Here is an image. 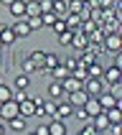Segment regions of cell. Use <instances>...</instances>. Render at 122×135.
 Wrapping results in <instances>:
<instances>
[{"label": "cell", "instance_id": "c3c4849f", "mask_svg": "<svg viewBox=\"0 0 122 135\" xmlns=\"http://www.w3.org/2000/svg\"><path fill=\"white\" fill-rule=\"evenodd\" d=\"M84 3H87V0H84Z\"/></svg>", "mask_w": 122, "mask_h": 135}, {"label": "cell", "instance_id": "ab89813d", "mask_svg": "<svg viewBox=\"0 0 122 135\" xmlns=\"http://www.w3.org/2000/svg\"><path fill=\"white\" fill-rule=\"evenodd\" d=\"M76 117H79V120H82V122H84V125H87V122H89V115L84 112L82 107H76Z\"/></svg>", "mask_w": 122, "mask_h": 135}, {"label": "cell", "instance_id": "484cf974", "mask_svg": "<svg viewBox=\"0 0 122 135\" xmlns=\"http://www.w3.org/2000/svg\"><path fill=\"white\" fill-rule=\"evenodd\" d=\"M76 56L82 59V61H79L82 66H89V64H94V61H97V56H94V54H92L89 49H84V51H79V54H76Z\"/></svg>", "mask_w": 122, "mask_h": 135}, {"label": "cell", "instance_id": "30bf717a", "mask_svg": "<svg viewBox=\"0 0 122 135\" xmlns=\"http://www.w3.org/2000/svg\"><path fill=\"white\" fill-rule=\"evenodd\" d=\"M71 112H74V107L69 105V102H59L56 99V115H53V120H66Z\"/></svg>", "mask_w": 122, "mask_h": 135}, {"label": "cell", "instance_id": "4dcf8cb0", "mask_svg": "<svg viewBox=\"0 0 122 135\" xmlns=\"http://www.w3.org/2000/svg\"><path fill=\"white\" fill-rule=\"evenodd\" d=\"M10 97H13V92H10V87H8V84H0V102H8Z\"/></svg>", "mask_w": 122, "mask_h": 135}, {"label": "cell", "instance_id": "8d00e7d4", "mask_svg": "<svg viewBox=\"0 0 122 135\" xmlns=\"http://www.w3.org/2000/svg\"><path fill=\"white\" fill-rule=\"evenodd\" d=\"M23 71H26V74H30V71H38V69H36V64H33L30 59H26V61H23Z\"/></svg>", "mask_w": 122, "mask_h": 135}, {"label": "cell", "instance_id": "2e32d148", "mask_svg": "<svg viewBox=\"0 0 122 135\" xmlns=\"http://www.w3.org/2000/svg\"><path fill=\"white\" fill-rule=\"evenodd\" d=\"M59 64H61V59L56 56V54H46V56H43V66H41V71H46V74H48V71H51L53 66H59Z\"/></svg>", "mask_w": 122, "mask_h": 135}, {"label": "cell", "instance_id": "3957f363", "mask_svg": "<svg viewBox=\"0 0 122 135\" xmlns=\"http://www.w3.org/2000/svg\"><path fill=\"white\" fill-rule=\"evenodd\" d=\"M102 82H107V84H120L122 82V71H120V66H107L104 71H102Z\"/></svg>", "mask_w": 122, "mask_h": 135}, {"label": "cell", "instance_id": "ffe728a7", "mask_svg": "<svg viewBox=\"0 0 122 135\" xmlns=\"http://www.w3.org/2000/svg\"><path fill=\"white\" fill-rule=\"evenodd\" d=\"M87 38H89V44L102 46V49H104V33H102V28H94L92 33H87Z\"/></svg>", "mask_w": 122, "mask_h": 135}, {"label": "cell", "instance_id": "7a4b0ae2", "mask_svg": "<svg viewBox=\"0 0 122 135\" xmlns=\"http://www.w3.org/2000/svg\"><path fill=\"white\" fill-rule=\"evenodd\" d=\"M104 51H112V54L122 51V36L120 33H107L104 36Z\"/></svg>", "mask_w": 122, "mask_h": 135}, {"label": "cell", "instance_id": "8992f818", "mask_svg": "<svg viewBox=\"0 0 122 135\" xmlns=\"http://www.w3.org/2000/svg\"><path fill=\"white\" fill-rule=\"evenodd\" d=\"M10 28H13V33H15V38H18V41H21V38H26V36H30V33H33V31H30V26H28V21H26V18H21V21H15L13 26H10Z\"/></svg>", "mask_w": 122, "mask_h": 135}, {"label": "cell", "instance_id": "603a6c76", "mask_svg": "<svg viewBox=\"0 0 122 135\" xmlns=\"http://www.w3.org/2000/svg\"><path fill=\"white\" fill-rule=\"evenodd\" d=\"M102 71H104V66L99 64V59L94 61V64H89V66H87V76H94V79H102Z\"/></svg>", "mask_w": 122, "mask_h": 135}, {"label": "cell", "instance_id": "d4e9b609", "mask_svg": "<svg viewBox=\"0 0 122 135\" xmlns=\"http://www.w3.org/2000/svg\"><path fill=\"white\" fill-rule=\"evenodd\" d=\"M51 13L56 15V18H64V15L69 13V10H66V0H53V8H51Z\"/></svg>", "mask_w": 122, "mask_h": 135}, {"label": "cell", "instance_id": "1f68e13d", "mask_svg": "<svg viewBox=\"0 0 122 135\" xmlns=\"http://www.w3.org/2000/svg\"><path fill=\"white\" fill-rule=\"evenodd\" d=\"M71 36H74L71 31H61V33H59V44L61 46H69V44H71Z\"/></svg>", "mask_w": 122, "mask_h": 135}, {"label": "cell", "instance_id": "f546056e", "mask_svg": "<svg viewBox=\"0 0 122 135\" xmlns=\"http://www.w3.org/2000/svg\"><path fill=\"white\" fill-rule=\"evenodd\" d=\"M28 87V74H18L15 76V89H26Z\"/></svg>", "mask_w": 122, "mask_h": 135}, {"label": "cell", "instance_id": "7dc6e473", "mask_svg": "<svg viewBox=\"0 0 122 135\" xmlns=\"http://www.w3.org/2000/svg\"><path fill=\"white\" fill-rule=\"evenodd\" d=\"M0 49H3V44H0Z\"/></svg>", "mask_w": 122, "mask_h": 135}, {"label": "cell", "instance_id": "44dd1931", "mask_svg": "<svg viewBox=\"0 0 122 135\" xmlns=\"http://www.w3.org/2000/svg\"><path fill=\"white\" fill-rule=\"evenodd\" d=\"M36 15H41L38 0H26V18H36Z\"/></svg>", "mask_w": 122, "mask_h": 135}, {"label": "cell", "instance_id": "cb8c5ba5", "mask_svg": "<svg viewBox=\"0 0 122 135\" xmlns=\"http://www.w3.org/2000/svg\"><path fill=\"white\" fill-rule=\"evenodd\" d=\"M48 135H66V125H64L61 120L48 122Z\"/></svg>", "mask_w": 122, "mask_h": 135}, {"label": "cell", "instance_id": "52a82bcc", "mask_svg": "<svg viewBox=\"0 0 122 135\" xmlns=\"http://www.w3.org/2000/svg\"><path fill=\"white\" fill-rule=\"evenodd\" d=\"M89 99V94L84 89H76V92H69V105L71 107H84V102Z\"/></svg>", "mask_w": 122, "mask_h": 135}, {"label": "cell", "instance_id": "9a60e30c", "mask_svg": "<svg viewBox=\"0 0 122 135\" xmlns=\"http://www.w3.org/2000/svg\"><path fill=\"white\" fill-rule=\"evenodd\" d=\"M104 115H107V122H109V125H117V122L122 120V107L114 105V107H109V110H104Z\"/></svg>", "mask_w": 122, "mask_h": 135}, {"label": "cell", "instance_id": "ba28073f", "mask_svg": "<svg viewBox=\"0 0 122 135\" xmlns=\"http://www.w3.org/2000/svg\"><path fill=\"white\" fill-rule=\"evenodd\" d=\"M97 102H99V107H102V110H109V107L120 105V99L114 97V94H109V92H102V94H97Z\"/></svg>", "mask_w": 122, "mask_h": 135}, {"label": "cell", "instance_id": "6da1fadb", "mask_svg": "<svg viewBox=\"0 0 122 135\" xmlns=\"http://www.w3.org/2000/svg\"><path fill=\"white\" fill-rule=\"evenodd\" d=\"M82 89L89 94V97H97V94H102L104 92V82L102 79H94V76H87L84 79V84H82Z\"/></svg>", "mask_w": 122, "mask_h": 135}, {"label": "cell", "instance_id": "4316f807", "mask_svg": "<svg viewBox=\"0 0 122 135\" xmlns=\"http://www.w3.org/2000/svg\"><path fill=\"white\" fill-rule=\"evenodd\" d=\"M61 94H64V87H61V82H51V84H48V97H51V99H59Z\"/></svg>", "mask_w": 122, "mask_h": 135}, {"label": "cell", "instance_id": "e0dca14e", "mask_svg": "<svg viewBox=\"0 0 122 135\" xmlns=\"http://www.w3.org/2000/svg\"><path fill=\"white\" fill-rule=\"evenodd\" d=\"M5 125H8L10 130H13V133H23V130H26V117L15 115L13 120H5Z\"/></svg>", "mask_w": 122, "mask_h": 135}, {"label": "cell", "instance_id": "5b68a950", "mask_svg": "<svg viewBox=\"0 0 122 135\" xmlns=\"http://www.w3.org/2000/svg\"><path fill=\"white\" fill-rule=\"evenodd\" d=\"M18 115H21V117H26V120H28V117H33V115H36V99L28 97V99H23V102H18Z\"/></svg>", "mask_w": 122, "mask_h": 135}, {"label": "cell", "instance_id": "b9f144b4", "mask_svg": "<svg viewBox=\"0 0 122 135\" xmlns=\"http://www.w3.org/2000/svg\"><path fill=\"white\" fill-rule=\"evenodd\" d=\"M94 133V128H92L89 122H87V125H84V130H79V135H92Z\"/></svg>", "mask_w": 122, "mask_h": 135}, {"label": "cell", "instance_id": "d6986e66", "mask_svg": "<svg viewBox=\"0 0 122 135\" xmlns=\"http://www.w3.org/2000/svg\"><path fill=\"white\" fill-rule=\"evenodd\" d=\"M82 84L84 82H79V79H74V76H66V79H64V82H61V87H64V92H76V89H82Z\"/></svg>", "mask_w": 122, "mask_h": 135}, {"label": "cell", "instance_id": "836d02e7", "mask_svg": "<svg viewBox=\"0 0 122 135\" xmlns=\"http://www.w3.org/2000/svg\"><path fill=\"white\" fill-rule=\"evenodd\" d=\"M94 28H97L94 21H82V23H79V31H82V33H92Z\"/></svg>", "mask_w": 122, "mask_h": 135}, {"label": "cell", "instance_id": "7c38bea8", "mask_svg": "<svg viewBox=\"0 0 122 135\" xmlns=\"http://www.w3.org/2000/svg\"><path fill=\"white\" fill-rule=\"evenodd\" d=\"M8 10H10L13 18H26V0H13L8 5Z\"/></svg>", "mask_w": 122, "mask_h": 135}, {"label": "cell", "instance_id": "8fae6325", "mask_svg": "<svg viewBox=\"0 0 122 135\" xmlns=\"http://www.w3.org/2000/svg\"><path fill=\"white\" fill-rule=\"evenodd\" d=\"M102 33H120V15H114V18H109V21H102Z\"/></svg>", "mask_w": 122, "mask_h": 135}, {"label": "cell", "instance_id": "5bb4252c", "mask_svg": "<svg viewBox=\"0 0 122 135\" xmlns=\"http://www.w3.org/2000/svg\"><path fill=\"white\" fill-rule=\"evenodd\" d=\"M48 74H51L53 79H56V82H64L66 76H71V69H69V66H64V64H59V66H53L51 71H48Z\"/></svg>", "mask_w": 122, "mask_h": 135}, {"label": "cell", "instance_id": "e575fe53", "mask_svg": "<svg viewBox=\"0 0 122 135\" xmlns=\"http://www.w3.org/2000/svg\"><path fill=\"white\" fill-rule=\"evenodd\" d=\"M30 26V31H38V28H43V23H41V15H36V18H26Z\"/></svg>", "mask_w": 122, "mask_h": 135}, {"label": "cell", "instance_id": "60d3db41", "mask_svg": "<svg viewBox=\"0 0 122 135\" xmlns=\"http://www.w3.org/2000/svg\"><path fill=\"white\" fill-rule=\"evenodd\" d=\"M109 135H122V128H120V122H117V125H109Z\"/></svg>", "mask_w": 122, "mask_h": 135}, {"label": "cell", "instance_id": "f6af8a7d", "mask_svg": "<svg viewBox=\"0 0 122 135\" xmlns=\"http://www.w3.org/2000/svg\"><path fill=\"white\" fill-rule=\"evenodd\" d=\"M3 3H5V5H10V3H13V0H3Z\"/></svg>", "mask_w": 122, "mask_h": 135}, {"label": "cell", "instance_id": "d590c367", "mask_svg": "<svg viewBox=\"0 0 122 135\" xmlns=\"http://www.w3.org/2000/svg\"><path fill=\"white\" fill-rule=\"evenodd\" d=\"M38 8H41V13H51L53 0H38Z\"/></svg>", "mask_w": 122, "mask_h": 135}, {"label": "cell", "instance_id": "d6a6232c", "mask_svg": "<svg viewBox=\"0 0 122 135\" xmlns=\"http://www.w3.org/2000/svg\"><path fill=\"white\" fill-rule=\"evenodd\" d=\"M41 23H43V26H48V28H51L53 23H56V15H53V13H41Z\"/></svg>", "mask_w": 122, "mask_h": 135}, {"label": "cell", "instance_id": "7bdbcfd3", "mask_svg": "<svg viewBox=\"0 0 122 135\" xmlns=\"http://www.w3.org/2000/svg\"><path fill=\"white\" fill-rule=\"evenodd\" d=\"M36 135H48V125H38V128H36Z\"/></svg>", "mask_w": 122, "mask_h": 135}, {"label": "cell", "instance_id": "f1b7e54d", "mask_svg": "<svg viewBox=\"0 0 122 135\" xmlns=\"http://www.w3.org/2000/svg\"><path fill=\"white\" fill-rule=\"evenodd\" d=\"M71 76H74V79H79V82H84V79H87V66L76 64V66L71 69Z\"/></svg>", "mask_w": 122, "mask_h": 135}, {"label": "cell", "instance_id": "ac0fdd59", "mask_svg": "<svg viewBox=\"0 0 122 135\" xmlns=\"http://www.w3.org/2000/svg\"><path fill=\"white\" fill-rule=\"evenodd\" d=\"M64 23H66V31H71V33H76L79 31V23H82V18L74 13H66L64 15Z\"/></svg>", "mask_w": 122, "mask_h": 135}, {"label": "cell", "instance_id": "bcb514c9", "mask_svg": "<svg viewBox=\"0 0 122 135\" xmlns=\"http://www.w3.org/2000/svg\"><path fill=\"white\" fill-rule=\"evenodd\" d=\"M28 135H36V133H28Z\"/></svg>", "mask_w": 122, "mask_h": 135}, {"label": "cell", "instance_id": "ee69618b", "mask_svg": "<svg viewBox=\"0 0 122 135\" xmlns=\"http://www.w3.org/2000/svg\"><path fill=\"white\" fill-rule=\"evenodd\" d=\"M5 130H8V125H5V122H0V135H5Z\"/></svg>", "mask_w": 122, "mask_h": 135}, {"label": "cell", "instance_id": "4fadbf2b", "mask_svg": "<svg viewBox=\"0 0 122 135\" xmlns=\"http://www.w3.org/2000/svg\"><path fill=\"white\" fill-rule=\"evenodd\" d=\"M71 44H74V49H76V51H84V49L89 46V38H87V33L76 31L74 36H71Z\"/></svg>", "mask_w": 122, "mask_h": 135}, {"label": "cell", "instance_id": "277c9868", "mask_svg": "<svg viewBox=\"0 0 122 135\" xmlns=\"http://www.w3.org/2000/svg\"><path fill=\"white\" fill-rule=\"evenodd\" d=\"M18 115V102L8 99V102H0V120H13Z\"/></svg>", "mask_w": 122, "mask_h": 135}, {"label": "cell", "instance_id": "74e56055", "mask_svg": "<svg viewBox=\"0 0 122 135\" xmlns=\"http://www.w3.org/2000/svg\"><path fill=\"white\" fill-rule=\"evenodd\" d=\"M51 28L56 31V33H61V31H66V23H64V18H56V23H53Z\"/></svg>", "mask_w": 122, "mask_h": 135}, {"label": "cell", "instance_id": "f35d334b", "mask_svg": "<svg viewBox=\"0 0 122 135\" xmlns=\"http://www.w3.org/2000/svg\"><path fill=\"white\" fill-rule=\"evenodd\" d=\"M76 64H79V56H76V54H74V56H69V59H64V66H69V69H74Z\"/></svg>", "mask_w": 122, "mask_h": 135}, {"label": "cell", "instance_id": "83f0119b", "mask_svg": "<svg viewBox=\"0 0 122 135\" xmlns=\"http://www.w3.org/2000/svg\"><path fill=\"white\" fill-rule=\"evenodd\" d=\"M43 56H46V51H33V54L28 56V59L36 64V69H38V71H41V66H43Z\"/></svg>", "mask_w": 122, "mask_h": 135}, {"label": "cell", "instance_id": "9c48e42d", "mask_svg": "<svg viewBox=\"0 0 122 135\" xmlns=\"http://www.w3.org/2000/svg\"><path fill=\"white\" fill-rule=\"evenodd\" d=\"M82 110H84V112H87V115H89V120H92V117H97L99 112H104V110L99 107L97 97H89V99H87V102H84V107H82Z\"/></svg>", "mask_w": 122, "mask_h": 135}, {"label": "cell", "instance_id": "7402d4cb", "mask_svg": "<svg viewBox=\"0 0 122 135\" xmlns=\"http://www.w3.org/2000/svg\"><path fill=\"white\" fill-rule=\"evenodd\" d=\"M18 38H15V33H13V28H0V44L3 46H8V44H15Z\"/></svg>", "mask_w": 122, "mask_h": 135}]
</instances>
